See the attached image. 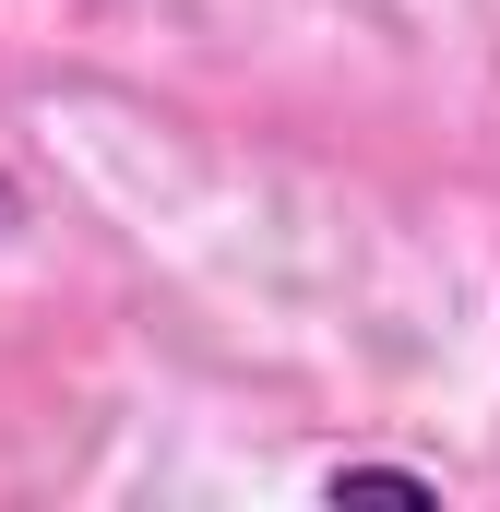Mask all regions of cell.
<instances>
[{"mask_svg": "<svg viewBox=\"0 0 500 512\" xmlns=\"http://www.w3.org/2000/svg\"><path fill=\"white\" fill-rule=\"evenodd\" d=\"M322 489H334V501H346V489H393V501H441V477H417V465H334Z\"/></svg>", "mask_w": 500, "mask_h": 512, "instance_id": "cell-1", "label": "cell"}, {"mask_svg": "<svg viewBox=\"0 0 500 512\" xmlns=\"http://www.w3.org/2000/svg\"><path fill=\"white\" fill-rule=\"evenodd\" d=\"M12 215H24V191H12V179H0V239H12Z\"/></svg>", "mask_w": 500, "mask_h": 512, "instance_id": "cell-2", "label": "cell"}]
</instances>
